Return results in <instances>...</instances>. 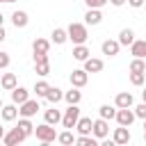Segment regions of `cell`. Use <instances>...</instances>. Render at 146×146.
Wrapping results in <instances>:
<instances>
[{"instance_id":"obj_1","label":"cell","mask_w":146,"mask_h":146,"mask_svg":"<svg viewBox=\"0 0 146 146\" xmlns=\"http://www.w3.org/2000/svg\"><path fill=\"white\" fill-rule=\"evenodd\" d=\"M68 39L78 46V43H84L89 39V32H87V23H71L68 27Z\"/></svg>"},{"instance_id":"obj_2","label":"cell","mask_w":146,"mask_h":146,"mask_svg":"<svg viewBox=\"0 0 146 146\" xmlns=\"http://www.w3.org/2000/svg\"><path fill=\"white\" fill-rule=\"evenodd\" d=\"M34 135H36V139H39L41 144H50V141L57 139L55 125H50V123H41V125H36V128H34Z\"/></svg>"},{"instance_id":"obj_3","label":"cell","mask_w":146,"mask_h":146,"mask_svg":"<svg viewBox=\"0 0 146 146\" xmlns=\"http://www.w3.org/2000/svg\"><path fill=\"white\" fill-rule=\"evenodd\" d=\"M78 119H80V107H78V105H68L66 112L62 114V125L71 130V128H75Z\"/></svg>"},{"instance_id":"obj_4","label":"cell","mask_w":146,"mask_h":146,"mask_svg":"<svg viewBox=\"0 0 146 146\" xmlns=\"http://www.w3.org/2000/svg\"><path fill=\"white\" fill-rule=\"evenodd\" d=\"M27 139V135L23 132V128H11L9 132H5V137H2V141L7 144V146H16V144H21V141H25Z\"/></svg>"},{"instance_id":"obj_5","label":"cell","mask_w":146,"mask_h":146,"mask_svg":"<svg viewBox=\"0 0 146 146\" xmlns=\"http://www.w3.org/2000/svg\"><path fill=\"white\" fill-rule=\"evenodd\" d=\"M39 110H41L39 100H32V98H27L25 103H21V105H18V116H27V119H32V116H34Z\"/></svg>"},{"instance_id":"obj_6","label":"cell","mask_w":146,"mask_h":146,"mask_svg":"<svg viewBox=\"0 0 146 146\" xmlns=\"http://www.w3.org/2000/svg\"><path fill=\"white\" fill-rule=\"evenodd\" d=\"M91 135H94L96 139H100V141H103V139L110 135V123H107V119H103V116H100V119H96V121H94V125H91Z\"/></svg>"},{"instance_id":"obj_7","label":"cell","mask_w":146,"mask_h":146,"mask_svg":"<svg viewBox=\"0 0 146 146\" xmlns=\"http://www.w3.org/2000/svg\"><path fill=\"white\" fill-rule=\"evenodd\" d=\"M137 116H135V110L132 107H119L116 110V123L119 125H132V121H135Z\"/></svg>"},{"instance_id":"obj_8","label":"cell","mask_w":146,"mask_h":146,"mask_svg":"<svg viewBox=\"0 0 146 146\" xmlns=\"http://www.w3.org/2000/svg\"><path fill=\"white\" fill-rule=\"evenodd\" d=\"M68 80H71V87H84L87 84V80H89V73L84 71V68H75L71 75H68Z\"/></svg>"},{"instance_id":"obj_9","label":"cell","mask_w":146,"mask_h":146,"mask_svg":"<svg viewBox=\"0 0 146 146\" xmlns=\"http://www.w3.org/2000/svg\"><path fill=\"white\" fill-rule=\"evenodd\" d=\"M100 50H103V55H107V57H116L119 50H121V43H119V39H116V41H114V39H107V41H103Z\"/></svg>"},{"instance_id":"obj_10","label":"cell","mask_w":146,"mask_h":146,"mask_svg":"<svg viewBox=\"0 0 146 146\" xmlns=\"http://www.w3.org/2000/svg\"><path fill=\"white\" fill-rule=\"evenodd\" d=\"M112 139H114V144H119V146L128 144V141H130V130H128V125H119V128H114Z\"/></svg>"},{"instance_id":"obj_11","label":"cell","mask_w":146,"mask_h":146,"mask_svg":"<svg viewBox=\"0 0 146 146\" xmlns=\"http://www.w3.org/2000/svg\"><path fill=\"white\" fill-rule=\"evenodd\" d=\"M0 87H2L5 91L16 89V87H18V78H16V73H5V75L0 78Z\"/></svg>"},{"instance_id":"obj_12","label":"cell","mask_w":146,"mask_h":146,"mask_svg":"<svg viewBox=\"0 0 146 146\" xmlns=\"http://www.w3.org/2000/svg\"><path fill=\"white\" fill-rule=\"evenodd\" d=\"M132 103H135V98H132L130 91H119L116 98H114V105L116 107H132Z\"/></svg>"},{"instance_id":"obj_13","label":"cell","mask_w":146,"mask_h":146,"mask_svg":"<svg viewBox=\"0 0 146 146\" xmlns=\"http://www.w3.org/2000/svg\"><path fill=\"white\" fill-rule=\"evenodd\" d=\"M11 23H14V27H27V23H30V16H27V11H21V9H16V11L11 14Z\"/></svg>"},{"instance_id":"obj_14","label":"cell","mask_w":146,"mask_h":146,"mask_svg":"<svg viewBox=\"0 0 146 146\" xmlns=\"http://www.w3.org/2000/svg\"><path fill=\"white\" fill-rule=\"evenodd\" d=\"M103 59H98V57H89V59H84V71L87 73H100L103 71Z\"/></svg>"},{"instance_id":"obj_15","label":"cell","mask_w":146,"mask_h":146,"mask_svg":"<svg viewBox=\"0 0 146 146\" xmlns=\"http://www.w3.org/2000/svg\"><path fill=\"white\" fill-rule=\"evenodd\" d=\"M0 116H2V121H14V119H18V107H16V103H11V105H2Z\"/></svg>"},{"instance_id":"obj_16","label":"cell","mask_w":146,"mask_h":146,"mask_svg":"<svg viewBox=\"0 0 146 146\" xmlns=\"http://www.w3.org/2000/svg\"><path fill=\"white\" fill-rule=\"evenodd\" d=\"M130 55L144 59V57H146V39H135L132 46H130Z\"/></svg>"},{"instance_id":"obj_17","label":"cell","mask_w":146,"mask_h":146,"mask_svg":"<svg viewBox=\"0 0 146 146\" xmlns=\"http://www.w3.org/2000/svg\"><path fill=\"white\" fill-rule=\"evenodd\" d=\"M27 98H30V91H27L25 87H16V89H11V103L21 105V103H25Z\"/></svg>"},{"instance_id":"obj_18","label":"cell","mask_w":146,"mask_h":146,"mask_svg":"<svg viewBox=\"0 0 146 146\" xmlns=\"http://www.w3.org/2000/svg\"><path fill=\"white\" fill-rule=\"evenodd\" d=\"M64 100H66L68 105H78V103L82 100V91H80V87H71V91H64Z\"/></svg>"},{"instance_id":"obj_19","label":"cell","mask_w":146,"mask_h":146,"mask_svg":"<svg viewBox=\"0 0 146 146\" xmlns=\"http://www.w3.org/2000/svg\"><path fill=\"white\" fill-rule=\"evenodd\" d=\"M91 125H94V121H91L89 116H80L78 123H75V130H78L80 135H91Z\"/></svg>"},{"instance_id":"obj_20","label":"cell","mask_w":146,"mask_h":146,"mask_svg":"<svg viewBox=\"0 0 146 146\" xmlns=\"http://www.w3.org/2000/svg\"><path fill=\"white\" fill-rule=\"evenodd\" d=\"M50 36H52V39H50L52 43L62 46V43H66V41H68V30H64V27H55Z\"/></svg>"},{"instance_id":"obj_21","label":"cell","mask_w":146,"mask_h":146,"mask_svg":"<svg viewBox=\"0 0 146 146\" xmlns=\"http://www.w3.org/2000/svg\"><path fill=\"white\" fill-rule=\"evenodd\" d=\"M100 21H103L100 9H87V14H84V23L87 25H98Z\"/></svg>"},{"instance_id":"obj_22","label":"cell","mask_w":146,"mask_h":146,"mask_svg":"<svg viewBox=\"0 0 146 146\" xmlns=\"http://www.w3.org/2000/svg\"><path fill=\"white\" fill-rule=\"evenodd\" d=\"M116 110H119L116 105H107V103H105V105H100V107H98V114H100L103 119L112 121V119H116Z\"/></svg>"},{"instance_id":"obj_23","label":"cell","mask_w":146,"mask_h":146,"mask_svg":"<svg viewBox=\"0 0 146 146\" xmlns=\"http://www.w3.org/2000/svg\"><path fill=\"white\" fill-rule=\"evenodd\" d=\"M43 121L50 123V125H57V123L62 121V112L55 110V107H52V110H46V112H43Z\"/></svg>"},{"instance_id":"obj_24","label":"cell","mask_w":146,"mask_h":146,"mask_svg":"<svg viewBox=\"0 0 146 146\" xmlns=\"http://www.w3.org/2000/svg\"><path fill=\"white\" fill-rule=\"evenodd\" d=\"M132 41H135V32H132L130 27H123V30L119 32V43H121V46H132Z\"/></svg>"},{"instance_id":"obj_25","label":"cell","mask_w":146,"mask_h":146,"mask_svg":"<svg viewBox=\"0 0 146 146\" xmlns=\"http://www.w3.org/2000/svg\"><path fill=\"white\" fill-rule=\"evenodd\" d=\"M89 48L84 46V43H78L75 48H73V59H78V62H84V59H89Z\"/></svg>"},{"instance_id":"obj_26","label":"cell","mask_w":146,"mask_h":146,"mask_svg":"<svg viewBox=\"0 0 146 146\" xmlns=\"http://www.w3.org/2000/svg\"><path fill=\"white\" fill-rule=\"evenodd\" d=\"M46 100L55 105V103H59V100H64V91H62L59 87H50V89H48V94H46Z\"/></svg>"},{"instance_id":"obj_27","label":"cell","mask_w":146,"mask_h":146,"mask_svg":"<svg viewBox=\"0 0 146 146\" xmlns=\"http://www.w3.org/2000/svg\"><path fill=\"white\" fill-rule=\"evenodd\" d=\"M48 50H50V41H48V39L36 36V39H34V43H32V52H48Z\"/></svg>"},{"instance_id":"obj_28","label":"cell","mask_w":146,"mask_h":146,"mask_svg":"<svg viewBox=\"0 0 146 146\" xmlns=\"http://www.w3.org/2000/svg\"><path fill=\"white\" fill-rule=\"evenodd\" d=\"M34 71H36V75H41V78L50 75V59H41V62H34Z\"/></svg>"},{"instance_id":"obj_29","label":"cell","mask_w":146,"mask_h":146,"mask_svg":"<svg viewBox=\"0 0 146 146\" xmlns=\"http://www.w3.org/2000/svg\"><path fill=\"white\" fill-rule=\"evenodd\" d=\"M75 144H78V146H96L98 139H96L94 135H78V137H75Z\"/></svg>"},{"instance_id":"obj_30","label":"cell","mask_w":146,"mask_h":146,"mask_svg":"<svg viewBox=\"0 0 146 146\" xmlns=\"http://www.w3.org/2000/svg\"><path fill=\"white\" fill-rule=\"evenodd\" d=\"M57 141H59V144H64V146H68V144H75V137H73V132L66 128L64 132H59V135H57Z\"/></svg>"},{"instance_id":"obj_31","label":"cell","mask_w":146,"mask_h":146,"mask_svg":"<svg viewBox=\"0 0 146 146\" xmlns=\"http://www.w3.org/2000/svg\"><path fill=\"white\" fill-rule=\"evenodd\" d=\"M144 68H146V62L141 57H135L130 62V73H144Z\"/></svg>"},{"instance_id":"obj_32","label":"cell","mask_w":146,"mask_h":146,"mask_svg":"<svg viewBox=\"0 0 146 146\" xmlns=\"http://www.w3.org/2000/svg\"><path fill=\"white\" fill-rule=\"evenodd\" d=\"M48 89H50V84H48L46 80H39V82L34 84V94H36L39 98H46V94H48Z\"/></svg>"},{"instance_id":"obj_33","label":"cell","mask_w":146,"mask_h":146,"mask_svg":"<svg viewBox=\"0 0 146 146\" xmlns=\"http://www.w3.org/2000/svg\"><path fill=\"white\" fill-rule=\"evenodd\" d=\"M18 128H23V132H25L27 137L34 132V125H32V121H30L27 116H21V119H18Z\"/></svg>"},{"instance_id":"obj_34","label":"cell","mask_w":146,"mask_h":146,"mask_svg":"<svg viewBox=\"0 0 146 146\" xmlns=\"http://www.w3.org/2000/svg\"><path fill=\"white\" fill-rule=\"evenodd\" d=\"M146 82V75L144 73H130V84L132 87H141Z\"/></svg>"},{"instance_id":"obj_35","label":"cell","mask_w":146,"mask_h":146,"mask_svg":"<svg viewBox=\"0 0 146 146\" xmlns=\"http://www.w3.org/2000/svg\"><path fill=\"white\" fill-rule=\"evenodd\" d=\"M110 0H84V5H87V9H100V7H105Z\"/></svg>"},{"instance_id":"obj_36","label":"cell","mask_w":146,"mask_h":146,"mask_svg":"<svg viewBox=\"0 0 146 146\" xmlns=\"http://www.w3.org/2000/svg\"><path fill=\"white\" fill-rule=\"evenodd\" d=\"M135 116H137V119H141V121L146 119V103H139V105L135 107Z\"/></svg>"},{"instance_id":"obj_37","label":"cell","mask_w":146,"mask_h":146,"mask_svg":"<svg viewBox=\"0 0 146 146\" xmlns=\"http://www.w3.org/2000/svg\"><path fill=\"white\" fill-rule=\"evenodd\" d=\"M9 62H11V59H9V52H2V50H0V68H7Z\"/></svg>"},{"instance_id":"obj_38","label":"cell","mask_w":146,"mask_h":146,"mask_svg":"<svg viewBox=\"0 0 146 146\" xmlns=\"http://www.w3.org/2000/svg\"><path fill=\"white\" fill-rule=\"evenodd\" d=\"M128 5H130V7H135V9H139V7L144 5V0H128Z\"/></svg>"},{"instance_id":"obj_39","label":"cell","mask_w":146,"mask_h":146,"mask_svg":"<svg viewBox=\"0 0 146 146\" xmlns=\"http://www.w3.org/2000/svg\"><path fill=\"white\" fill-rule=\"evenodd\" d=\"M5 39H7V32H5V27H2V25H0V43H2V41H5Z\"/></svg>"},{"instance_id":"obj_40","label":"cell","mask_w":146,"mask_h":146,"mask_svg":"<svg viewBox=\"0 0 146 146\" xmlns=\"http://www.w3.org/2000/svg\"><path fill=\"white\" fill-rule=\"evenodd\" d=\"M110 2H112V5H114V7H121V5H125V2H128V0H110Z\"/></svg>"},{"instance_id":"obj_41","label":"cell","mask_w":146,"mask_h":146,"mask_svg":"<svg viewBox=\"0 0 146 146\" xmlns=\"http://www.w3.org/2000/svg\"><path fill=\"white\" fill-rule=\"evenodd\" d=\"M141 100H144V103H146V89H144V91H141Z\"/></svg>"},{"instance_id":"obj_42","label":"cell","mask_w":146,"mask_h":146,"mask_svg":"<svg viewBox=\"0 0 146 146\" xmlns=\"http://www.w3.org/2000/svg\"><path fill=\"white\" fill-rule=\"evenodd\" d=\"M2 137H5V128L0 125V139H2Z\"/></svg>"},{"instance_id":"obj_43","label":"cell","mask_w":146,"mask_h":146,"mask_svg":"<svg viewBox=\"0 0 146 146\" xmlns=\"http://www.w3.org/2000/svg\"><path fill=\"white\" fill-rule=\"evenodd\" d=\"M2 21H5V16H2V14H0V25H2Z\"/></svg>"},{"instance_id":"obj_44","label":"cell","mask_w":146,"mask_h":146,"mask_svg":"<svg viewBox=\"0 0 146 146\" xmlns=\"http://www.w3.org/2000/svg\"><path fill=\"white\" fill-rule=\"evenodd\" d=\"M0 2H16V0H0Z\"/></svg>"},{"instance_id":"obj_45","label":"cell","mask_w":146,"mask_h":146,"mask_svg":"<svg viewBox=\"0 0 146 146\" xmlns=\"http://www.w3.org/2000/svg\"><path fill=\"white\" fill-rule=\"evenodd\" d=\"M144 130H146V119H144Z\"/></svg>"},{"instance_id":"obj_46","label":"cell","mask_w":146,"mask_h":146,"mask_svg":"<svg viewBox=\"0 0 146 146\" xmlns=\"http://www.w3.org/2000/svg\"><path fill=\"white\" fill-rule=\"evenodd\" d=\"M144 141H146V130H144Z\"/></svg>"},{"instance_id":"obj_47","label":"cell","mask_w":146,"mask_h":146,"mask_svg":"<svg viewBox=\"0 0 146 146\" xmlns=\"http://www.w3.org/2000/svg\"><path fill=\"white\" fill-rule=\"evenodd\" d=\"M0 110H2V98H0Z\"/></svg>"},{"instance_id":"obj_48","label":"cell","mask_w":146,"mask_h":146,"mask_svg":"<svg viewBox=\"0 0 146 146\" xmlns=\"http://www.w3.org/2000/svg\"><path fill=\"white\" fill-rule=\"evenodd\" d=\"M144 75H146V68H144Z\"/></svg>"}]
</instances>
